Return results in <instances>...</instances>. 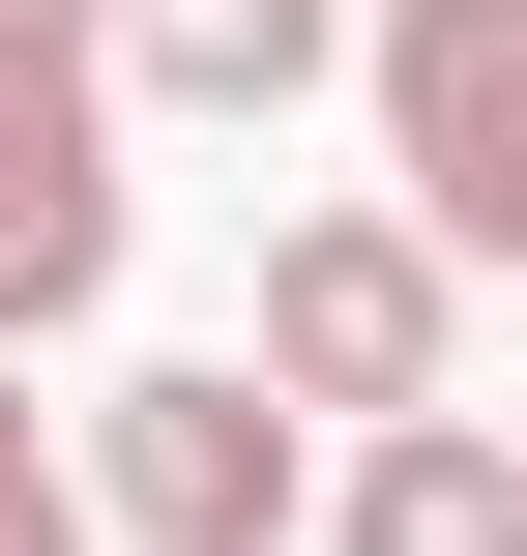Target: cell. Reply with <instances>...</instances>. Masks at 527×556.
<instances>
[{"instance_id":"obj_9","label":"cell","mask_w":527,"mask_h":556,"mask_svg":"<svg viewBox=\"0 0 527 556\" xmlns=\"http://www.w3.org/2000/svg\"><path fill=\"white\" fill-rule=\"evenodd\" d=\"M0 556H88V498H0Z\"/></svg>"},{"instance_id":"obj_6","label":"cell","mask_w":527,"mask_h":556,"mask_svg":"<svg viewBox=\"0 0 527 556\" xmlns=\"http://www.w3.org/2000/svg\"><path fill=\"white\" fill-rule=\"evenodd\" d=\"M323 556H527V440H499V410L352 440V469H323Z\"/></svg>"},{"instance_id":"obj_5","label":"cell","mask_w":527,"mask_h":556,"mask_svg":"<svg viewBox=\"0 0 527 556\" xmlns=\"http://www.w3.org/2000/svg\"><path fill=\"white\" fill-rule=\"evenodd\" d=\"M352 59V0H88V88H147V117H293Z\"/></svg>"},{"instance_id":"obj_8","label":"cell","mask_w":527,"mask_h":556,"mask_svg":"<svg viewBox=\"0 0 527 556\" xmlns=\"http://www.w3.org/2000/svg\"><path fill=\"white\" fill-rule=\"evenodd\" d=\"M0 498H59V440H29V381H0Z\"/></svg>"},{"instance_id":"obj_7","label":"cell","mask_w":527,"mask_h":556,"mask_svg":"<svg viewBox=\"0 0 527 556\" xmlns=\"http://www.w3.org/2000/svg\"><path fill=\"white\" fill-rule=\"evenodd\" d=\"M0 88H88V0H0Z\"/></svg>"},{"instance_id":"obj_2","label":"cell","mask_w":527,"mask_h":556,"mask_svg":"<svg viewBox=\"0 0 527 556\" xmlns=\"http://www.w3.org/2000/svg\"><path fill=\"white\" fill-rule=\"evenodd\" d=\"M59 498H88V556H293L323 528V440H293L235 352H147V381L59 440Z\"/></svg>"},{"instance_id":"obj_1","label":"cell","mask_w":527,"mask_h":556,"mask_svg":"<svg viewBox=\"0 0 527 556\" xmlns=\"http://www.w3.org/2000/svg\"><path fill=\"white\" fill-rule=\"evenodd\" d=\"M293 440L352 410V440H411V410H469V264L411 235V205H293L264 235V352H235Z\"/></svg>"},{"instance_id":"obj_3","label":"cell","mask_w":527,"mask_h":556,"mask_svg":"<svg viewBox=\"0 0 527 556\" xmlns=\"http://www.w3.org/2000/svg\"><path fill=\"white\" fill-rule=\"evenodd\" d=\"M352 88H381V205L440 264H527V0H381Z\"/></svg>"},{"instance_id":"obj_4","label":"cell","mask_w":527,"mask_h":556,"mask_svg":"<svg viewBox=\"0 0 527 556\" xmlns=\"http://www.w3.org/2000/svg\"><path fill=\"white\" fill-rule=\"evenodd\" d=\"M88 293H117V88H0V381Z\"/></svg>"}]
</instances>
